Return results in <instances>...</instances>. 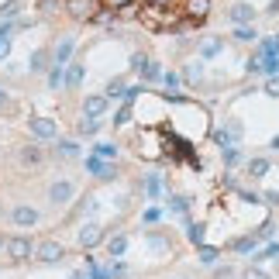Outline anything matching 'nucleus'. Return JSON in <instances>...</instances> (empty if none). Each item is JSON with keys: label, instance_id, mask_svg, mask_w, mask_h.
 <instances>
[{"label": "nucleus", "instance_id": "f257e3e1", "mask_svg": "<svg viewBox=\"0 0 279 279\" xmlns=\"http://www.w3.org/2000/svg\"><path fill=\"white\" fill-rule=\"evenodd\" d=\"M31 131H35V138H55V121L52 117H31Z\"/></svg>", "mask_w": 279, "mask_h": 279}, {"label": "nucleus", "instance_id": "f03ea898", "mask_svg": "<svg viewBox=\"0 0 279 279\" xmlns=\"http://www.w3.org/2000/svg\"><path fill=\"white\" fill-rule=\"evenodd\" d=\"M104 110H107V97H100V93H93V97L83 100V114L86 117H104Z\"/></svg>", "mask_w": 279, "mask_h": 279}, {"label": "nucleus", "instance_id": "7ed1b4c3", "mask_svg": "<svg viewBox=\"0 0 279 279\" xmlns=\"http://www.w3.org/2000/svg\"><path fill=\"white\" fill-rule=\"evenodd\" d=\"M48 200H52V203H69V200H72V183H66V179L52 183V190H48Z\"/></svg>", "mask_w": 279, "mask_h": 279}, {"label": "nucleus", "instance_id": "20e7f679", "mask_svg": "<svg viewBox=\"0 0 279 279\" xmlns=\"http://www.w3.org/2000/svg\"><path fill=\"white\" fill-rule=\"evenodd\" d=\"M4 248H7L11 258H28L31 255V241H28V238H11V241H4Z\"/></svg>", "mask_w": 279, "mask_h": 279}, {"label": "nucleus", "instance_id": "39448f33", "mask_svg": "<svg viewBox=\"0 0 279 279\" xmlns=\"http://www.w3.org/2000/svg\"><path fill=\"white\" fill-rule=\"evenodd\" d=\"M14 224L17 228H31V224H38V210L35 207H14Z\"/></svg>", "mask_w": 279, "mask_h": 279}, {"label": "nucleus", "instance_id": "423d86ee", "mask_svg": "<svg viewBox=\"0 0 279 279\" xmlns=\"http://www.w3.org/2000/svg\"><path fill=\"white\" fill-rule=\"evenodd\" d=\"M100 238H104V228H100V224H86V228L80 231V245L83 248H93Z\"/></svg>", "mask_w": 279, "mask_h": 279}, {"label": "nucleus", "instance_id": "0eeeda50", "mask_svg": "<svg viewBox=\"0 0 279 279\" xmlns=\"http://www.w3.org/2000/svg\"><path fill=\"white\" fill-rule=\"evenodd\" d=\"M90 173L97 176V179H114L117 169L110 162H104V159H97V155H93V159H90Z\"/></svg>", "mask_w": 279, "mask_h": 279}, {"label": "nucleus", "instance_id": "6e6552de", "mask_svg": "<svg viewBox=\"0 0 279 279\" xmlns=\"http://www.w3.org/2000/svg\"><path fill=\"white\" fill-rule=\"evenodd\" d=\"M38 258H42V262H59V258H62V245H55V241L38 245Z\"/></svg>", "mask_w": 279, "mask_h": 279}, {"label": "nucleus", "instance_id": "1a4fd4ad", "mask_svg": "<svg viewBox=\"0 0 279 279\" xmlns=\"http://www.w3.org/2000/svg\"><path fill=\"white\" fill-rule=\"evenodd\" d=\"M252 17H255L252 4H234V7H231V21H234V24H248Z\"/></svg>", "mask_w": 279, "mask_h": 279}, {"label": "nucleus", "instance_id": "9d476101", "mask_svg": "<svg viewBox=\"0 0 279 279\" xmlns=\"http://www.w3.org/2000/svg\"><path fill=\"white\" fill-rule=\"evenodd\" d=\"M72 48H76V38H62V42H59V48H55V62H59V66H66V62H69Z\"/></svg>", "mask_w": 279, "mask_h": 279}, {"label": "nucleus", "instance_id": "9b49d317", "mask_svg": "<svg viewBox=\"0 0 279 279\" xmlns=\"http://www.w3.org/2000/svg\"><path fill=\"white\" fill-rule=\"evenodd\" d=\"M21 162L24 165H38L42 162V148H38V145H24L21 148Z\"/></svg>", "mask_w": 279, "mask_h": 279}, {"label": "nucleus", "instance_id": "f8f14e48", "mask_svg": "<svg viewBox=\"0 0 279 279\" xmlns=\"http://www.w3.org/2000/svg\"><path fill=\"white\" fill-rule=\"evenodd\" d=\"M80 83H83V66H76V62H72L69 72H66V86H69V90H76Z\"/></svg>", "mask_w": 279, "mask_h": 279}, {"label": "nucleus", "instance_id": "ddd939ff", "mask_svg": "<svg viewBox=\"0 0 279 279\" xmlns=\"http://www.w3.org/2000/svg\"><path fill=\"white\" fill-rule=\"evenodd\" d=\"M248 173L255 176V179H262V176L269 173V159H252V165H248Z\"/></svg>", "mask_w": 279, "mask_h": 279}, {"label": "nucleus", "instance_id": "4468645a", "mask_svg": "<svg viewBox=\"0 0 279 279\" xmlns=\"http://www.w3.org/2000/svg\"><path fill=\"white\" fill-rule=\"evenodd\" d=\"M93 155H97V159H114L117 148H114V145H107V141H100V145H93Z\"/></svg>", "mask_w": 279, "mask_h": 279}, {"label": "nucleus", "instance_id": "2eb2a0df", "mask_svg": "<svg viewBox=\"0 0 279 279\" xmlns=\"http://www.w3.org/2000/svg\"><path fill=\"white\" fill-rule=\"evenodd\" d=\"M234 38H238V42H255V28H248V24H238V28H234Z\"/></svg>", "mask_w": 279, "mask_h": 279}, {"label": "nucleus", "instance_id": "dca6fc26", "mask_svg": "<svg viewBox=\"0 0 279 279\" xmlns=\"http://www.w3.org/2000/svg\"><path fill=\"white\" fill-rule=\"evenodd\" d=\"M11 52V28H0V59H7Z\"/></svg>", "mask_w": 279, "mask_h": 279}, {"label": "nucleus", "instance_id": "f3484780", "mask_svg": "<svg viewBox=\"0 0 279 279\" xmlns=\"http://www.w3.org/2000/svg\"><path fill=\"white\" fill-rule=\"evenodd\" d=\"M59 152H62L66 159H76V155H80V145H76V141H59Z\"/></svg>", "mask_w": 279, "mask_h": 279}, {"label": "nucleus", "instance_id": "a211bd4d", "mask_svg": "<svg viewBox=\"0 0 279 279\" xmlns=\"http://www.w3.org/2000/svg\"><path fill=\"white\" fill-rule=\"evenodd\" d=\"M124 248H128V238H124V234H117V238H110V255H121Z\"/></svg>", "mask_w": 279, "mask_h": 279}, {"label": "nucleus", "instance_id": "6ab92c4d", "mask_svg": "<svg viewBox=\"0 0 279 279\" xmlns=\"http://www.w3.org/2000/svg\"><path fill=\"white\" fill-rule=\"evenodd\" d=\"M241 279H269V272H266V269H258V266H248L241 272Z\"/></svg>", "mask_w": 279, "mask_h": 279}, {"label": "nucleus", "instance_id": "aec40b11", "mask_svg": "<svg viewBox=\"0 0 279 279\" xmlns=\"http://www.w3.org/2000/svg\"><path fill=\"white\" fill-rule=\"evenodd\" d=\"M200 52H203V55H217V52H221V42H217V38H210V42H203V45H200Z\"/></svg>", "mask_w": 279, "mask_h": 279}, {"label": "nucleus", "instance_id": "412c9836", "mask_svg": "<svg viewBox=\"0 0 279 279\" xmlns=\"http://www.w3.org/2000/svg\"><path fill=\"white\" fill-rule=\"evenodd\" d=\"M97 128H100V121H97V117H83V121H80V131H83V135H93Z\"/></svg>", "mask_w": 279, "mask_h": 279}, {"label": "nucleus", "instance_id": "4be33fe9", "mask_svg": "<svg viewBox=\"0 0 279 279\" xmlns=\"http://www.w3.org/2000/svg\"><path fill=\"white\" fill-rule=\"evenodd\" d=\"M17 7H21L17 0H7V4L0 7V17H14V14H17Z\"/></svg>", "mask_w": 279, "mask_h": 279}, {"label": "nucleus", "instance_id": "5701e85b", "mask_svg": "<svg viewBox=\"0 0 279 279\" xmlns=\"http://www.w3.org/2000/svg\"><path fill=\"white\" fill-rule=\"evenodd\" d=\"M266 93L269 97H279V76H266Z\"/></svg>", "mask_w": 279, "mask_h": 279}, {"label": "nucleus", "instance_id": "b1692460", "mask_svg": "<svg viewBox=\"0 0 279 279\" xmlns=\"http://www.w3.org/2000/svg\"><path fill=\"white\" fill-rule=\"evenodd\" d=\"M45 52H35V55H31V69H35V72H42V69H45Z\"/></svg>", "mask_w": 279, "mask_h": 279}, {"label": "nucleus", "instance_id": "393cba45", "mask_svg": "<svg viewBox=\"0 0 279 279\" xmlns=\"http://www.w3.org/2000/svg\"><path fill=\"white\" fill-rule=\"evenodd\" d=\"M238 159H241V152L234 148V145H231V148H224V162H228V165H234Z\"/></svg>", "mask_w": 279, "mask_h": 279}, {"label": "nucleus", "instance_id": "a878e982", "mask_svg": "<svg viewBox=\"0 0 279 279\" xmlns=\"http://www.w3.org/2000/svg\"><path fill=\"white\" fill-rule=\"evenodd\" d=\"M145 80H159V66H155V62H145Z\"/></svg>", "mask_w": 279, "mask_h": 279}, {"label": "nucleus", "instance_id": "bb28decb", "mask_svg": "<svg viewBox=\"0 0 279 279\" xmlns=\"http://www.w3.org/2000/svg\"><path fill=\"white\" fill-rule=\"evenodd\" d=\"M200 258H203V266H210V262L217 258V248H203V255H200Z\"/></svg>", "mask_w": 279, "mask_h": 279}, {"label": "nucleus", "instance_id": "cd10ccee", "mask_svg": "<svg viewBox=\"0 0 279 279\" xmlns=\"http://www.w3.org/2000/svg\"><path fill=\"white\" fill-rule=\"evenodd\" d=\"M148 193H152V197L159 193V176H152V179H148Z\"/></svg>", "mask_w": 279, "mask_h": 279}, {"label": "nucleus", "instance_id": "c85d7f7f", "mask_svg": "<svg viewBox=\"0 0 279 279\" xmlns=\"http://www.w3.org/2000/svg\"><path fill=\"white\" fill-rule=\"evenodd\" d=\"M186 76H190V80L197 83V80H200V66H190V69H186Z\"/></svg>", "mask_w": 279, "mask_h": 279}, {"label": "nucleus", "instance_id": "c756f323", "mask_svg": "<svg viewBox=\"0 0 279 279\" xmlns=\"http://www.w3.org/2000/svg\"><path fill=\"white\" fill-rule=\"evenodd\" d=\"M266 200H269V203H279V193H276V190H269V193H266Z\"/></svg>", "mask_w": 279, "mask_h": 279}, {"label": "nucleus", "instance_id": "7c9ffc66", "mask_svg": "<svg viewBox=\"0 0 279 279\" xmlns=\"http://www.w3.org/2000/svg\"><path fill=\"white\" fill-rule=\"evenodd\" d=\"M72 279H86V272H72Z\"/></svg>", "mask_w": 279, "mask_h": 279}, {"label": "nucleus", "instance_id": "2f4dec72", "mask_svg": "<svg viewBox=\"0 0 279 279\" xmlns=\"http://www.w3.org/2000/svg\"><path fill=\"white\" fill-rule=\"evenodd\" d=\"M272 148H279V135H276V138H272Z\"/></svg>", "mask_w": 279, "mask_h": 279}, {"label": "nucleus", "instance_id": "473e14b6", "mask_svg": "<svg viewBox=\"0 0 279 279\" xmlns=\"http://www.w3.org/2000/svg\"><path fill=\"white\" fill-rule=\"evenodd\" d=\"M4 100H7V93H4V90H0V104H4Z\"/></svg>", "mask_w": 279, "mask_h": 279}, {"label": "nucleus", "instance_id": "72a5a7b5", "mask_svg": "<svg viewBox=\"0 0 279 279\" xmlns=\"http://www.w3.org/2000/svg\"><path fill=\"white\" fill-rule=\"evenodd\" d=\"M0 248H4V238H0Z\"/></svg>", "mask_w": 279, "mask_h": 279}]
</instances>
